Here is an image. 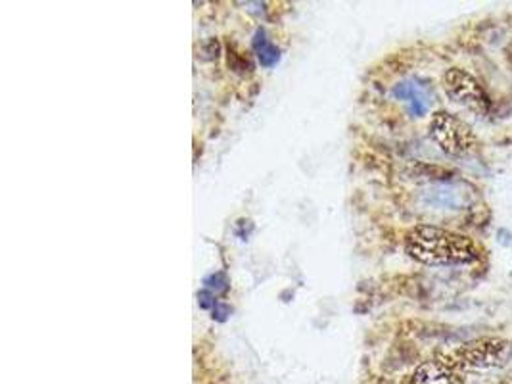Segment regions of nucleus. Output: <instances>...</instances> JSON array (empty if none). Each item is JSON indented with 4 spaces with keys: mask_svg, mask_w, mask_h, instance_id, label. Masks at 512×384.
I'll return each mask as SVG.
<instances>
[{
    "mask_svg": "<svg viewBox=\"0 0 512 384\" xmlns=\"http://www.w3.org/2000/svg\"><path fill=\"white\" fill-rule=\"evenodd\" d=\"M444 89L453 102L474 112L476 116H487L492 100L476 77L461 68H451L444 73Z\"/></svg>",
    "mask_w": 512,
    "mask_h": 384,
    "instance_id": "4",
    "label": "nucleus"
},
{
    "mask_svg": "<svg viewBox=\"0 0 512 384\" xmlns=\"http://www.w3.org/2000/svg\"><path fill=\"white\" fill-rule=\"evenodd\" d=\"M430 137L432 140L447 154V156H468L478 148V137L468 124L461 117L453 116L449 112L439 110L432 114L430 119Z\"/></svg>",
    "mask_w": 512,
    "mask_h": 384,
    "instance_id": "3",
    "label": "nucleus"
},
{
    "mask_svg": "<svg viewBox=\"0 0 512 384\" xmlns=\"http://www.w3.org/2000/svg\"><path fill=\"white\" fill-rule=\"evenodd\" d=\"M512 357V342L501 336H484L439 352L436 359L461 373L503 369Z\"/></svg>",
    "mask_w": 512,
    "mask_h": 384,
    "instance_id": "2",
    "label": "nucleus"
},
{
    "mask_svg": "<svg viewBox=\"0 0 512 384\" xmlns=\"http://www.w3.org/2000/svg\"><path fill=\"white\" fill-rule=\"evenodd\" d=\"M495 384H512V377H505V378H501V380H497Z\"/></svg>",
    "mask_w": 512,
    "mask_h": 384,
    "instance_id": "9",
    "label": "nucleus"
},
{
    "mask_svg": "<svg viewBox=\"0 0 512 384\" xmlns=\"http://www.w3.org/2000/svg\"><path fill=\"white\" fill-rule=\"evenodd\" d=\"M394 95H396L397 98L405 100V102H409L410 112H413L415 116H422L424 112L428 110L426 95L420 90V87L413 85V83H401V85H397L396 89H394Z\"/></svg>",
    "mask_w": 512,
    "mask_h": 384,
    "instance_id": "7",
    "label": "nucleus"
},
{
    "mask_svg": "<svg viewBox=\"0 0 512 384\" xmlns=\"http://www.w3.org/2000/svg\"><path fill=\"white\" fill-rule=\"evenodd\" d=\"M410 384H465L457 371H453L439 359L424 361L415 369Z\"/></svg>",
    "mask_w": 512,
    "mask_h": 384,
    "instance_id": "6",
    "label": "nucleus"
},
{
    "mask_svg": "<svg viewBox=\"0 0 512 384\" xmlns=\"http://www.w3.org/2000/svg\"><path fill=\"white\" fill-rule=\"evenodd\" d=\"M405 252L422 265H470L480 260V248L465 234L434 225H417L405 234Z\"/></svg>",
    "mask_w": 512,
    "mask_h": 384,
    "instance_id": "1",
    "label": "nucleus"
},
{
    "mask_svg": "<svg viewBox=\"0 0 512 384\" xmlns=\"http://www.w3.org/2000/svg\"><path fill=\"white\" fill-rule=\"evenodd\" d=\"M253 50H255V54L260 58L261 66H265V68H271L279 60V48L267 39L263 29H257V33L253 37Z\"/></svg>",
    "mask_w": 512,
    "mask_h": 384,
    "instance_id": "8",
    "label": "nucleus"
},
{
    "mask_svg": "<svg viewBox=\"0 0 512 384\" xmlns=\"http://www.w3.org/2000/svg\"><path fill=\"white\" fill-rule=\"evenodd\" d=\"M476 198V188L463 181H439L422 194L424 204L436 210H466Z\"/></svg>",
    "mask_w": 512,
    "mask_h": 384,
    "instance_id": "5",
    "label": "nucleus"
}]
</instances>
